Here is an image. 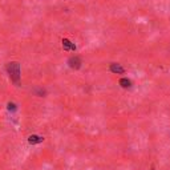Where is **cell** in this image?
<instances>
[{
    "mask_svg": "<svg viewBox=\"0 0 170 170\" xmlns=\"http://www.w3.org/2000/svg\"><path fill=\"white\" fill-rule=\"evenodd\" d=\"M5 68H7V72H8V75H9V77H11V81L18 85L19 81H20V77H21V75H20V64H19L18 61H12V63H8Z\"/></svg>",
    "mask_w": 170,
    "mask_h": 170,
    "instance_id": "6da1fadb",
    "label": "cell"
},
{
    "mask_svg": "<svg viewBox=\"0 0 170 170\" xmlns=\"http://www.w3.org/2000/svg\"><path fill=\"white\" fill-rule=\"evenodd\" d=\"M81 64H83V61H81V59L79 56H72V57L68 60V65H69V68H72V69H80Z\"/></svg>",
    "mask_w": 170,
    "mask_h": 170,
    "instance_id": "7a4b0ae2",
    "label": "cell"
},
{
    "mask_svg": "<svg viewBox=\"0 0 170 170\" xmlns=\"http://www.w3.org/2000/svg\"><path fill=\"white\" fill-rule=\"evenodd\" d=\"M43 141H44V137H41V135H37V134H32V135H29V138H28V142L31 144V145L41 144Z\"/></svg>",
    "mask_w": 170,
    "mask_h": 170,
    "instance_id": "3957f363",
    "label": "cell"
},
{
    "mask_svg": "<svg viewBox=\"0 0 170 170\" xmlns=\"http://www.w3.org/2000/svg\"><path fill=\"white\" fill-rule=\"evenodd\" d=\"M110 72H113V73H118V75H122V73H125V69L122 68L120 64H117V63H112L110 64Z\"/></svg>",
    "mask_w": 170,
    "mask_h": 170,
    "instance_id": "277c9868",
    "label": "cell"
},
{
    "mask_svg": "<svg viewBox=\"0 0 170 170\" xmlns=\"http://www.w3.org/2000/svg\"><path fill=\"white\" fill-rule=\"evenodd\" d=\"M63 47L65 51H76V45L72 44L68 39H63Z\"/></svg>",
    "mask_w": 170,
    "mask_h": 170,
    "instance_id": "5b68a950",
    "label": "cell"
},
{
    "mask_svg": "<svg viewBox=\"0 0 170 170\" xmlns=\"http://www.w3.org/2000/svg\"><path fill=\"white\" fill-rule=\"evenodd\" d=\"M120 85H121L122 88H130L132 87V81L129 80V79H126V77H124V79L120 80Z\"/></svg>",
    "mask_w": 170,
    "mask_h": 170,
    "instance_id": "8992f818",
    "label": "cell"
},
{
    "mask_svg": "<svg viewBox=\"0 0 170 170\" xmlns=\"http://www.w3.org/2000/svg\"><path fill=\"white\" fill-rule=\"evenodd\" d=\"M8 110L9 112L16 110V104H14V102H8Z\"/></svg>",
    "mask_w": 170,
    "mask_h": 170,
    "instance_id": "52a82bcc",
    "label": "cell"
}]
</instances>
